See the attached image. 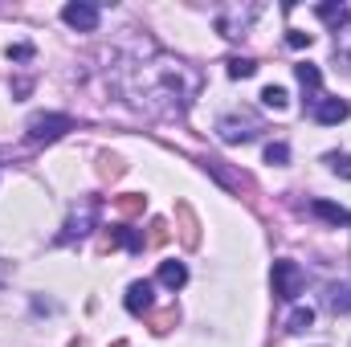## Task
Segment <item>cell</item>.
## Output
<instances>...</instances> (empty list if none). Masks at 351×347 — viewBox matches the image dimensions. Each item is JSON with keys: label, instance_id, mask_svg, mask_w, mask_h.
<instances>
[{"label": "cell", "instance_id": "7402d4cb", "mask_svg": "<svg viewBox=\"0 0 351 347\" xmlns=\"http://www.w3.org/2000/svg\"><path fill=\"white\" fill-rule=\"evenodd\" d=\"M286 160H290V147H286V143H269V147H265V164H274V168H282Z\"/></svg>", "mask_w": 351, "mask_h": 347}, {"label": "cell", "instance_id": "52a82bcc", "mask_svg": "<svg viewBox=\"0 0 351 347\" xmlns=\"http://www.w3.org/2000/svg\"><path fill=\"white\" fill-rule=\"evenodd\" d=\"M311 115H315V123H323V127H335V123H343V119L351 115V106L343 102V98H323V102H319Z\"/></svg>", "mask_w": 351, "mask_h": 347}, {"label": "cell", "instance_id": "cb8c5ba5", "mask_svg": "<svg viewBox=\"0 0 351 347\" xmlns=\"http://www.w3.org/2000/svg\"><path fill=\"white\" fill-rule=\"evenodd\" d=\"M311 41H315V37H311V33H298V29H290V37H286L290 49H302V45H311Z\"/></svg>", "mask_w": 351, "mask_h": 347}, {"label": "cell", "instance_id": "4fadbf2b", "mask_svg": "<svg viewBox=\"0 0 351 347\" xmlns=\"http://www.w3.org/2000/svg\"><path fill=\"white\" fill-rule=\"evenodd\" d=\"M114 208H119V217H143L147 196H143V192H127V196H119V200H114Z\"/></svg>", "mask_w": 351, "mask_h": 347}, {"label": "cell", "instance_id": "d6986e66", "mask_svg": "<svg viewBox=\"0 0 351 347\" xmlns=\"http://www.w3.org/2000/svg\"><path fill=\"white\" fill-rule=\"evenodd\" d=\"M176 319H180V315H176V307L160 311V315H152V331H156V335H168V331L176 327Z\"/></svg>", "mask_w": 351, "mask_h": 347}, {"label": "cell", "instance_id": "44dd1931", "mask_svg": "<svg viewBox=\"0 0 351 347\" xmlns=\"http://www.w3.org/2000/svg\"><path fill=\"white\" fill-rule=\"evenodd\" d=\"M98 172H102V180H119L127 168H123V160H119V156H102V168H98Z\"/></svg>", "mask_w": 351, "mask_h": 347}, {"label": "cell", "instance_id": "5b68a950", "mask_svg": "<svg viewBox=\"0 0 351 347\" xmlns=\"http://www.w3.org/2000/svg\"><path fill=\"white\" fill-rule=\"evenodd\" d=\"M62 21H66L70 29H78V33H94V29H98V4H90V0H74V4L62 8Z\"/></svg>", "mask_w": 351, "mask_h": 347}, {"label": "cell", "instance_id": "7a4b0ae2", "mask_svg": "<svg viewBox=\"0 0 351 347\" xmlns=\"http://www.w3.org/2000/svg\"><path fill=\"white\" fill-rule=\"evenodd\" d=\"M269 282H274V298H282V302H290V298H298L302 294V270H298V261L282 258L274 261V274H269Z\"/></svg>", "mask_w": 351, "mask_h": 347}, {"label": "cell", "instance_id": "e0dca14e", "mask_svg": "<svg viewBox=\"0 0 351 347\" xmlns=\"http://www.w3.org/2000/svg\"><path fill=\"white\" fill-rule=\"evenodd\" d=\"M323 164H327L335 176L351 180V156H343V152H327V156H323Z\"/></svg>", "mask_w": 351, "mask_h": 347}, {"label": "cell", "instance_id": "d4e9b609", "mask_svg": "<svg viewBox=\"0 0 351 347\" xmlns=\"http://www.w3.org/2000/svg\"><path fill=\"white\" fill-rule=\"evenodd\" d=\"M33 58V45H8V62H29Z\"/></svg>", "mask_w": 351, "mask_h": 347}, {"label": "cell", "instance_id": "6da1fadb", "mask_svg": "<svg viewBox=\"0 0 351 347\" xmlns=\"http://www.w3.org/2000/svg\"><path fill=\"white\" fill-rule=\"evenodd\" d=\"M94 225H98V200H94V196H86L82 204H74V208H70V217H66V225H62L58 241H62V246H70L74 237H86Z\"/></svg>", "mask_w": 351, "mask_h": 347}, {"label": "cell", "instance_id": "ac0fdd59", "mask_svg": "<svg viewBox=\"0 0 351 347\" xmlns=\"http://www.w3.org/2000/svg\"><path fill=\"white\" fill-rule=\"evenodd\" d=\"M258 62L254 58H229V78H254Z\"/></svg>", "mask_w": 351, "mask_h": 347}, {"label": "cell", "instance_id": "7c38bea8", "mask_svg": "<svg viewBox=\"0 0 351 347\" xmlns=\"http://www.w3.org/2000/svg\"><path fill=\"white\" fill-rule=\"evenodd\" d=\"M311 208H315V217H323V221H331V225H351V213L339 208V204H331V200H315Z\"/></svg>", "mask_w": 351, "mask_h": 347}, {"label": "cell", "instance_id": "ffe728a7", "mask_svg": "<svg viewBox=\"0 0 351 347\" xmlns=\"http://www.w3.org/2000/svg\"><path fill=\"white\" fill-rule=\"evenodd\" d=\"M262 102L269 106V110H282V106L290 102V94H286L282 86H265V90H262Z\"/></svg>", "mask_w": 351, "mask_h": 347}, {"label": "cell", "instance_id": "8992f818", "mask_svg": "<svg viewBox=\"0 0 351 347\" xmlns=\"http://www.w3.org/2000/svg\"><path fill=\"white\" fill-rule=\"evenodd\" d=\"M156 307V286L152 282H131L127 286V311L131 315H152Z\"/></svg>", "mask_w": 351, "mask_h": 347}, {"label": "cell", "instance_id": "9a60e30c", "mask_svg": "<svg viewBox=\"0 0 351 347\" xmlns=\"http://www.w3.org/2000/svg\"><path fill=\"white\" fill-rule=\"evenodd\" d=\"M315 12H319V21H327V25H335V33H339V25H348V21H351V12L343 8V4H319Z\"/></svg>", "mask_w": 351, "mask_h": 347}, {"label": "cell", "instance_id": "603a6c76", "mask_svg": "<svg viewBox=\"0 0 351 347\" xmlns=\"http://www.w3.org/2000/svg\"><path fill=\"white\" fill-rule=\"evenodd\" d=\"M152 246H164L168 241V221H152V237H147Z\"/></svg>", "mask_w": 351, "mask_h": 347}, {"label": "cell", "instance_id": "3957f363", "mask_svg": "<svg viewBox=\"0 0 351 347\" xmlns=\"http://www.w3.org/2000/svg\"><path fill=\"white\" fill-rule=\"evenodd\" d=\"M70 127H74L70 115H33L29 127H25V135H29V143H53V139H62Z\"/></svg>", "mask_w": 351, "mask_h": 347}, {"label": "cell", "instance_id": "30bf717a", "mask_svg": "<svg viewBox=\"0 0 351 347\" xmlns=\"http://www.w3.org/2000/svg\"><path fill=\"white\" fill-rule=\"evenodd\" d=\"M327 311L331 315H351V286L348 282H331L327 286Z\"/></svg>", "mask_w": 351, "mask_h": 347}, {"label": "cell", "instance_id": "2e32d148", "mask_svg": "<svg viewBox=\"0 0 351 347\" xmlns=\"http://www.w3.org/2000/svg\"><path fill=\"white\" fill-rule=\"evenodd\" d=\"M311 323H315V311H311V307H294V315L286 319V331L302 335V331H311Z\"/></svg>", "mask_w": 351, "mask_h": 347}, {"label": "cell", "instance_id": "8fae6325", "mask_svg": "<svg viewBox=\"0 0 351 347\" xmlns=\"http://www.w3.org/2000/svg\"><path fill=\"white\" fill-rule=\"evenodd\" d=\"M184 282H188V270H184V261H164V265H160V286L180 290Z\"/></svg>", "mask_w": 351, "mask_h": 347}, {"label": "cell", "instance_id": "ba28073f", "mask_svg": "<svg viewBox=\"0 0 351 347\" xmlns=\"http://www.w3.org/2000/svg\"><path fill=\"white\" fill-rule=\"evenodd\" d=\"M294 74H298V82H302V90H306V102H311V110L323 102L319 98V86H323V70L319 66H311V62H302V66H294Z\"/></svg>", "mask_w": 351, "mask_h": 347}, {"label": "cell", "instance_id": "9c48e42d", "mask_svg": "<svg viewBox=\"0 0 351 347\" xmlns=\"http://www.w3.org/2000/svg\"><path fill=\"white\" fill-rule=\"evenodd\" d=\"M106 241L119 246V250H131V254L143 250V237H139L135 229H127V225H110V229H106Z\"/></svg>", "mask_w": 351, "mask_h": 347}, {"label": "cell", "instance_id": "277c9868", "mask_svg": "<svg viewBox=\"0 0 351 347\" xmlns=\"http://www.w3.org/2000/svg\"><path fill=\"white\" fill-rule=\"evenodd\" d=\"M217 135H221L225 143H250V139L258 135V123H254L250 115H229V119L217 123Z\"/></svg>", "mask_w": 351, "mask_h": 347}, {"label": "cell", "instance_id": "5bb4252c", "mask_svg": "<svg viewBox=\"0 0 351 347\" xmlns=\"http://www.w3.org/2000/svg\"><path fill=\"white\" fill-rule=\"evenodd\" d=\"M176 217H180V225H184V229H180V237H184V246L192 250V246L200 241V233H196V217H192V208H188V204H176Z\"/></svg>", "mask_w": 351, "mask_h": 347}]
</instances>
